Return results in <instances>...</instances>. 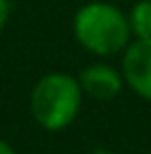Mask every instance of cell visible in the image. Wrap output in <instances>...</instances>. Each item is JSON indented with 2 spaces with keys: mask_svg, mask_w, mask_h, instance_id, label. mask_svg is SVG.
<instances>
[{
  "mask_svg": "<svg viewBox=\"0 0 151 154\" xmlns=\"http://www.w3.org/2000/svg\"><path fill=\"white\" fill-rule=\"evenodd\" d=\"M77 42L97 56H114L128 46L130 25L124 13L110 2H89L81 6L73 21Z\"/></svg>",
  "mask_w": 151,
  "mask_h": 154,
  "instance_id": "1",
  "label": "cell"
},
{
  "mask_svg": "<svg viewBox=\"0 0 151 154\" xmlns=\"http://www.w3.org/2000/svg\"><path fill=\"white\" fill-rule=\"evenodd\" d=\"M83 104V90L79 79L68 73H48L31 90V115L39 127L60 131L77 119Z\"/></svg>",
  "mask_w": 151,
  "mask_h": 154,
  "instance_id": "2",
  "label": "cell"
},
{
  "mask_svg": "<svg viewBox=\"0 0 151 154\" xmlns=\"http://www.w3.org/2000/svg\"><path fill=\"white\" fill-rule=\"evenodd\" d=\"M122 77L137 96L151 102V38L135 40L124 48Z\"/></svg>",
  "mask_w": 151,
  "mask_h": 154,
  "instance_id": "3",
  "label": "cell"
},
{
  "mask_svg": "<svg viewBox=\"0 0 151 154\" xmlns=\"http://www.w3.org/2000/svg\"><path fill=\"white\" fill-rule=\"evenodd\" d=\"M79 83H81L83 94H87L89 98L100 100V102H110L122 92L124 77L112 65L95 63V65H89L87 69L81 71Z\"/></svg>",
  "mask_w": 151,
  "mask_h": 154,
  "instance_id": "4",
  "label": "cell"
},
{
  "mask_svg": "<svg viewBox=\"0 0 151 154\" xmlns=\"http://www.w3.org/2000/svg\"><path fill=\"white\" fill-rule=\"evenodd\" d=\"M126 17H128L130 33L135 35V40H149L151 38V0H139Z\"/></svg>",
  "mask_w": 151,
  "mask_h": 154,
  "instance_id": "5",
  "label": "cell"
},
{
  "mask_svg": "<svg viewBox=\"0 0 151 154\" xmlns=\"http://www.w3.org/2000/svg\"><path fill=\"white\" fill-rule=\"evenodd\" d=\"M10 19V2L8 0H0V31L6 27Z\"/></svg>",
  "mask_w": 151,
  "mask_h": 154,
  "instance_id": "6",
  "label": "cell"
},
{
  "mask_svg": "<svg viewBox=\"0 0 151 154\" xmlns=\"http://www.w3.org/2000/svg\"><path fill=\"white\" fill-rule=\"evenodd\" d=\"M0 154H17L13 150V146L8 144V142H4V140H0Z\"/></svg>",
  "mask_w": 151,
  "mask_h": 154,
  "instance_id": "7",
  "label": "cell"
}]
</instances>
